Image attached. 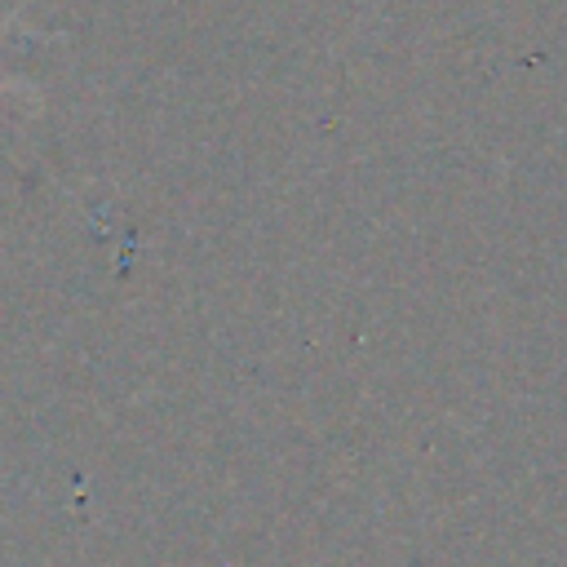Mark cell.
<instances>
[{"mask_svg":"<svg viewBox=\"0 0 567 567\" xmlns=\"http://www.w3.org/2000/svg\"><path fill=\"white\" fill-rule=\"evenodd\" d=\"M9 22H13V13H9V18H4V22H0V31H4V27H9ZM4 89H22V84H18V80H0V93H4Z\"/></svg>","mask_w":567,"mask_h":567,"instance_id":"1","label":"cell"}]
</instances>
